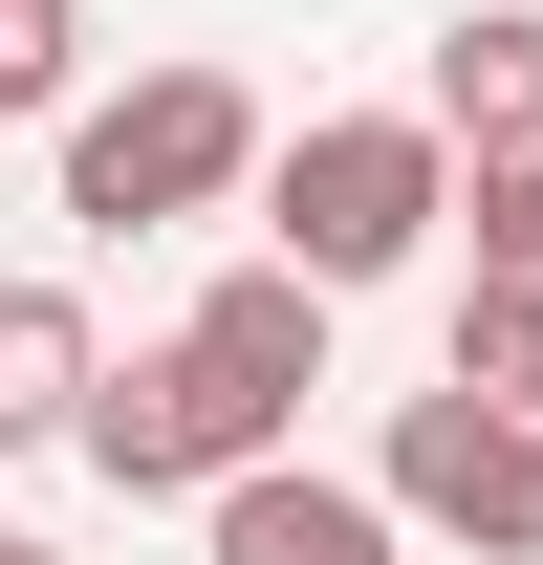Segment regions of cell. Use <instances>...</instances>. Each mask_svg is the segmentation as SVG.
Returning <instances> with one entry per match:
<instances>
[{
    "label": "cell",
    "mask_w": 543,
    "mask_h": 565,
    "mask_svg": "<svg viewBox=\"0 0 543 565\" xmlns=\"http://www.w3.org/2000/svg\"><path fill=\"white\" fill-rule=\"evenodd\" d=\"M457 217H478V282L543 305V152H457Z\"/></svg>",
    "instance_id": "cell-9"
},
{
    "label": "cell",
    "mask_w": 543,
    "mask_h": 565,
    "mask_svg": "<svg viewBox=\"0 0 543 565\" xmlns=\"http://www.w3.org/2000/svg\"><path fill=\"white\" fill-rule=\"evenodd\" d=\"M370 500H392V522H435V544H478V565H543V414L413 392L392 457H370Z\"/></svg>",
    "instance_id": "cell-4"
},
{
    "label": "cell",
    "mask_w": 543,
    "mask_h": 565,
    "mask_svg": "<svg viewBox=\"0 0 543 565\" xmlns=\"http://www.w3.org/2000/svg\"><path fill=\"white\" fill-rule=\"evenodd\" d=\"M87 370H109V349H87L66 282H0V457H44V435L87 414Z\"/></svg>",
    "instance_id": "cell-7"
},
{
    "label": "cell",
    "mask_w": 543,
    "mask_h": 565,
    "mask_svg": "<svg viewBox=\"0 0 543 565\" xmlns=\"http://www.w3.org/2000/svg\"><path fill=\"white\" fill-rule=\"evenodd\" d=\"M435 131L457 152H543V0H457L435 22Z\"/></svg>",
    "instance_id": "cell-6"
},
{
    "label": "cell",
    "mask_w": 543,
    "mask_h": 565,
    "mask_svg": "<svg viewBox=\"0 0 543 565\" xmlns=\"http://www.w3.org/2000/svg\"><path fill=\"white\" fill-rule=\"evenodd\" d=\"M262 196V109H239V66H131L66 109V217L87 239H152V217H217Z\"/></svg>",
    "instance_id": "cell-3"
},
{
    "label": "cell",
    "mask_w": 543,
    "mask_h": 565,
    "mask_svg": "<svg viewBox=\"0 0 543 565\" xmlns=\"http://www.w3.org/2000/svg\"><path fill=\"white\" fill-rule=\"evenodd\" d=\"M435 392H478V414H543V305L457 282V349H435Z\"/></svg>",
    "instance_id": "cell-8"
},
{
    "label": "cell",
    "mask_w": 543,
    "mask_h": 565,
    "mask_svg": "<svg viewBox=\"0 0 543 565\" xmlns=\"http://www.w3.org/2000/svg\"><path fill=\"white\" fill-rule=\"evenodd\" d=\"M0 565H44V544H0Z\"/></svg>",
    "instance_id": "cell-11"
},
{
    "label": "cell",
    "mask_w": 543,
    "mask_h": 565,
    "mask_svg": "<svg viewBox=\"0 0 543 565\" xmlns=\"http://www.w3.org/2000/svg\"><path fill=\"white\" fill-rule=\"evenodd\" d=\"M196 544H217V565H413V522H392L370 479H327V457H262V479L196 500Z\"/></svg>",
    "instance_id": "cell-5"
},
{
    "label": "cell",
    "mask_w": 543,
    "mask_h": 565,
    "mask_svg": "<svg viewBox=\"0 0 543 565\" xmlns=\"http://www.w3.org/2000/svg\"><path fill=\"white\" fill-rule=\"evenodd\" d=\"M87 87V0H0V131Z\"/></svg>",
    "instance_id": "cell-10"
},
{
    "label": "cell",
    "mask_w": 543,
    "mask_h": 565,
    "mask_svg": "<svg viewBox=\"0 0 543 565\" xmlns=\"http://www.w3.org/2000/svg\"><path fill=\"white\" fill-rule=\"evenodd\" d=\"M435 217H457V131H435V109H327V131L262 152V262L327 282V305H348V282H392Z\"/></svg>",
    "instance_id": "cell-2"
},
{
    "label": "cell",
    "mask_w": 543,
    "mask_h": 565,
    "mask_svg": "<svg viewBox=\"0 0 543 565\" xmlns=\"http://www.w3.org/2000/svg\"><path fill=\"white\" fill-rule=\"evenodd\" d=\"M0 544H22V522H0Z\"/></svg>",
    "instance_id": "cell-12"
},
{
    "label": "cell",
    "mask_w": 543,
    "mask_h": 565,
    "mask_svg": "<svg viewBox=\"0 0 543 565\" xmlns=\"http://www.w3.org/2000/svg\"><path fill=\"white\" fill-rule=\"evenodd\" d=\"M305 392H327V282L239 262V282H196V327L152 370H87L66 457L131 479V500H217V479H262V457H305Z\"/></svg>",
    "instance_id": "cell-1"
}]
</instances>
